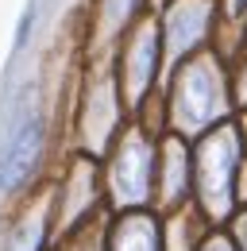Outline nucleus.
<instances>
[{
  "label": "nucleus",
  "instance_id": "nucleus-1",
  "mask_svg": "<svg viewBox=\"0 0 247 251\" xmlns=\"http://www.w3.org/2000/svg\"><path fill=\"white\" fill-rule=\"evenodd\" d=\"M244 131L236 124H216L193 151V205L209 224L236 217V170L244 162Z\"/></svg>",
  "mask_w": 247,
  "mask_h": 251
},
{
  "label": "nucleus",
  "instance_id": "nucleus-2",
  "mask_svg": "<svg viewBox=\"0 0 247 251\" xmlns=\"http://www.w3.org/2000/svg\"><path fill=\"white\" fill-rule=\"evenodd\" d=\"M154 166H158L154 135L143 127H127L124 139H116L108 162V205L116 213L154 205Z\"/></svg>",
  "mask_w": 247,
  "mask_h": 251
},
{
  "label": "nucleus",
  "instance_id": "nucleus-3",
  "mask_svg": "<svg viewBox=\"0 0 247 251\" xmlns=\"http://www.w3.org/2000/svg\"><path fill=\"white\" fill-rule=\"evenodd\" d=\"M224 85H220V70L213 58H197L185 66V74L174 85V100H170V124L174 131L189 139V135H205L216 124H224Z\"/></svg>",
  "mask_w": 247,
  "mask_h": 251
},
{
  "label": "nucleus",
  "instance_id": "nucleus-4",
  "mask_svg": "<svg viewBox=\"0 0 247 251\" xmlns=\"http://www.w3.org/2000/svg\"><path fill=\"white\" fill-rule=\"evenodd\" d=\"M193 201V151L178 131L158 139V166H154V209L170 217Z\"/></svg>",
  "mask_w": 247,
  "mask_h": 251
},
{
  "label": "nucleus",
  "instance_id": "nucleus-5",
  "mask_svg": "<svg viewBox=\"0 0 247 251\" xmlns=\"http://www.w3.org/2000/svg\"><path fill=\"white\" fill-rule=\"evenodd\" d=\"M100 205V189H97V162L89 158H77L66 178L62 189L54 193V224L62 232H74L81 220H89V213Z\"/></svg>",
  "mask_w": 247,
  "mask_h": 251
},
{
  "label": "nucleus",
  "instance_id": "nucleus-6",
  "mask_svg": "<svg viewBox=\"0 0 247 251\" xmlns=\"http://www.w3.org/2000/svg\"><path fill=\"white\" fill-rule=\"evenodd\" d=\"M39 155H43V120L24 116L0 151V193H16L24 186L31 170L39 166Z\"/></svg>",
  "mask_w": 247,
  "mask_h": 251
},
{
  "label": "nucleus",
  "instance_id": "nucleus-7",
  "mask_svg": "<svg viewBox=\"0 0 247 251\" xmlns=\"http://www.w3.org/2000/svg\"><path fill=\"white\" fill-rule=\"evenodd\" d=\"M158 39H162L158 27L147 20L124 50V93L131 104H143L154 85V66H158V47H162Z\"/></svg>",
  "mask_w": 247,
  "mask_h": 251
},
{
  "label": "nucleus",
  "instance_id": "nucleus-8",
  "mask_svg": "<svg viewBox=\"0 0 247 251\" xmlns=\"http://www.w3.org/2000/svg\"><path fill=\"white\" fill-rule=\"evenodd\" d=\"M104 251H162V217L151 209L120 213L104 236Z\"/></svg>",
  "mask_w": 247,
  "mask_h": 251
},
{
  "label": "nucleus",
  "instance_id": "nucleus-9",
  "mask_svg": "<svg viewBox=\"0 0 247 251\" xmlns=\"http://www.w3.org/2000/svg\"><path fill=\"white\" fill-rule=\"evenodd\" d=\"M54 224V193H39L35 205L27 201L24 217L8 228V244L4 251H43L47 244V228Z\"/></svg>",
  "mask_w": 247,
  "mask_h": 251
},
{
  "label": "nucleus",
  "instance_id": "nucleus-10",
  "mask_svg": "<svg viewBox=\"0 0 247 251\" xmlns=\"http://www.w3.org/2000/svg\"><path fill=\"white\" fill-rule=\"evenodd\" d=\"M209 27V4L205 0H178L174 12L166 16V39H170V58H182V50H193Z\"/></svg>",
  "mask_w": 247,
  "mask_h": 251
},
{
  "label": "nucleus",
  "instance_id": "nucleus-11",
  "mask_svg": "<svg viewBox=\"0 0 247 251\" xmlns=\"http://www.w3.org/2000/svg\"><path fill=\"white\" fill-rule=\"evenodd\" d=\"M209 220L197 213V205L189 201L185 209L178 213H170L166 224H162V251H197L201 248V240L209 236Z\"/></svg>",
  "mask_w": 247,
  "mask_h": 251
},
{
  "label": "nucleus",
  "instance_id": "nucleus-12",
  "mask_svg": "<svg viewBox=\"0 0 247 251\" xmlns=\"http://www.w3.org/2000/svg\"><path fill=\"white\" fill-rule=\"evenodd\" d=\"M197 251H240V248H236L232 232H216V228H209V236L201 240V248H197Z\"/></svg>",
  "mask_w": 247,
  "mask_h": 251
},
{
  "label": "nucleus",
  "instance_id": "nucleus-13",
  "mask_svg": "<svg viewBox=\"0 0 247 251\" xmlns=\"http://www.w3.org/2000/svg\"><path fill=\"white\" fill-rule=\"evenodd\" d=\"M232 240H236L240 251H247V209H240L236 220H232Z\"/></svg>",
  "mask_w": 247,
  "mask_h": 251
},
{
  "label": "nucleus",
  "instance_id": "nucleus-14",
  "mask_svg": "<svg viewBox=\"0 0 247 251\" xmlns=\"http://www.w3.org/2000/svg\"><path fill=\"white\" fill-rule=\"evenodd\" d=\"M236 205L247 209V155H244V162H240V170H236Z\"/></svg>",
  "mask_w": 247,
  "mask_h": 251
},
{
  "label": "nucleus",
  "instance_id": "nucleus-15",
  "mask_svg": "<svg viewBox=\"0 0 247 251\" xmlns=\"http://www.w3.org/2000/svg\"><path fill=\"white\" fill-rule=\"evenodd\" d=\"M236 100L247 104V58H244V66H240V74H236Z\"/></svg>",
  "mask_w": 247,
  "mask_h": 251
}]
</instances>
